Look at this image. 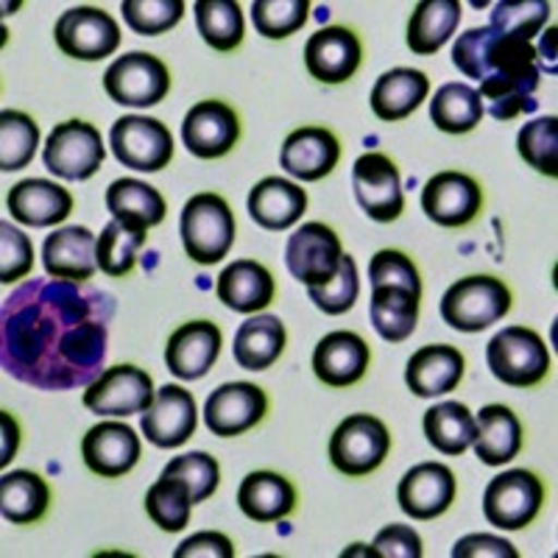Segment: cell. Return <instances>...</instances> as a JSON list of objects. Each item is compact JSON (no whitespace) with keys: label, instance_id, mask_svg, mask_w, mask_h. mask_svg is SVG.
Returning a JSON list of instances; mask_svg holds the SVG:
<instances>
[{"label":"cell","instance_id":"obj_1","mask_svg":"<svg viewBox=\"0 0 558 558\" xmlns=\"http://www.w3.org/2000/svg\"><path fill=\"white\" fill-rule=\"evenodd\" d=\"M114 299L89 282L28 279L3 299L0 361L39 391H70L101 377Z\"/></svg>","mask_w":558,"mask_h":558},{"label":"cell","instance_id":"obj_2","mask_svg":"<svg viewBox=\"0 0 558 558\" xmlns=\"http://www.w3.org/2000/svg\"><path fill=\"white\" fill-rule=\"evenodd\" d=\"M452 64L466 78L481 84L477 96L492 118L511 121L522 112H536L539 53L531 43L492 26L470 28L452 45Z\"/></svg>","mask_w":558,"mask_h":558},{"label":"cell","instance_id":"obj_3","mask_svg":"<svg viewBox=\"0 0 558 558\" xmlns=\"http://www.w3.org/2000/svg\"><path fill=\"white\" fill-rule=\"evenodd\" d=\"M184 252L198 266L221 263L235 243V216L216 193H198L182 209Z\"/></svg>","mask_w":558,"mask_h":558},{"label":"cell","instance_id":"obj_4","mask_svg":"<svg viewBox=\"0 0 558 558\" xmlns=\"http://www.w3.org/2000/svg\"><path fill=\"white\" fill-rule=\"evenodd\" d=\"M511 311V291L497 277H466L441 296V318L458 332H481Z\"/></svg>","mask_w":558,"mask_h":558},{"label":"cell","instance_id":"obj_5","mask_svg":"<svg viewBox=\"0 0 558 558\" xmlns=\"http://www.w3.org/2000/svg\"><path fill=\"white\" fill-rule=\"evenodd\" d=\"M492 375L511 388L539 386L550 372V352L539 332L527 327H506L486 347Z\"/></svg>","mask_w":558,"mask_h":558},{"label":"cell","instance_id":"obj_6","mask_svg":"<svg viewBox=\"0 0 558 558\" xmlns=\"http://www.w3.org/2000/svg\"><path fill=\"white\" fill-rule=\"evenodd\" d=\"M391 450L388 427L377 416L352 413L336 427L330 438V461L341 475L363 477L380 470Z\"/></svg>","mask_w":558,"mask_h":558},{"label":"cell","instance_id":"obj_7","mask_svg":"<svg viewBox=\"0 0 558 558\" xmlns=\"http://www.w3.org/2000/svg\"><path fill=\"white\" fill-rule=\"evenodd\" d=\"M104 140L93 123L64 121L48 134V143L43 148L45 168L59 179L68 182H84L96 177L104 166Z\"/></svg>","mask_w":558,"mask_h":558},{"label":"cell","instance_id":"obj_8","mask_svg":"<svg viewBox=\"0 0 558 558\" xmlns=\"http://www.w3.org/2000/svg\"><path fill=\"white\" fill-rule=\"evenodd\" d=\"M104 89L121 107H157L171 89V73L162 59L132 51L109 64L104 73Z\"/></svg>","mask_w":558,"mask_h":558},{"label":"cell","instance_id":"obj_9","mask_svg":"<svg viewBox=\"0 0 558 558\" xmlns=\"http://www.w3.org/2000/svg\"><path fill=\"white\" fill-rule=\"evenodd\" d=\"M109 146L114 159L123 168L143 173H157L168 168L173 159V137L166 123L157 118H143V114H126L114 121L109 132Z\"/></svg>","mask_w":558,"mask_h":558},{"label":"cell","instance_id":"obj_10","mask_svg":"<svg viewBox=\"0 0 558 558\" xmlns=\"http://www.w3.org/2000/svg\"><path fill=\"white\" fill-rule=\"evenodd\" d=\"M545 502V486L533 472L508 470L486 486L483 495V514L495 527L520 531L531 525Z\"/></svg>","mask_w":558,"mask_h":558},{"label":"cell","instance_id":"obj_11","mask_svg":"<svg viewBox=\"0 0 558 558\" xmlns=\"http://www.w3.org/2000/svg\"><path fill=\"white\" fill-rule=\"evenodd\" d=\"M57 45L64 57L82 59V62H98L118 51L121 45V28L104 9L76 7L62 12L53 28Z\"/></svg>","mask_w":558,"mask_h":558},{"label":"cell","instance_id":"obj_12","mask_svg":"<svg viewBox=\"0 0 558 558\" xmlns=\"http://www.w3.org/2000/svg\"><path fill=\"white\" fill-rule=\"evenodd\" d=\"M154 380L148 372L137 366L104 368L101 377L93 380L84 391V405L98 416H132L151 408Z\"/></svg>","mask_w":558,"mask_h":558},{"label":"cell","instance_id":"obj_13","mask_svg":"<svg viewBox=\"0 0 558 558\" xmlns=\"http://www.w3.org/2000/svg\"><path fill=\"white\" fill-rule=\"evenodd\" d=\"M352 187H355L357 204L372 221L391 223L405 209L400 171L386 154H363L352 168Z\"/></svg>","mask_w":558,"mask_h":558},{"label":"cell","instance_id":"obj_14","mask_svg":"<svg viewBox=\"0 0 558 558\" xmlns=\"http://www.w3.org/2000/svg\"><path fill=\"white\" fill-rule=\"evenodd\" d=\"M343 260L341 241L330 227L311 221L288 238L286 266L307 288L327 286Z\"/></svg>","mask_w":558,"mask_h":558},{"label":"cell","instance_id":"obj_15","mask_svg":"<svg viewBox=\"0 0 558 558\" xmlns=\"http://www.w3.org/2000/svg\"><path fill=\"white\" fill-rule=\"evenodd\" d=\"M268 411V397L254 383H227L207 397L204 422L209 433L221 438L241 436L260 425Z\"/></svg>","mask_w":558,"mask_h":558},{"label":"cell","instance_id":"obj_16","mask_svg":"<svg viewBox=\"0 0 558 558\" xmlns=\"http://www.w3.org/2000/svg\"><path fill=\"white\" fill-rule=\"evenodd\" d=\"M483 207L481 184L466 173L441 171L425 184L422 209L433 223L447 229L466 227L477 218Z\"/></svg>","mask_w":558,"mask_h":558},{"label":"cell","instance_id":"obj_17","mask_svg":"<svg viewBox=\"0 0 558 558\" xmlns=\"http://www.w3.org/2000/svg\"><path fill=\"white\" fill-rule=\"evenodd\" d=\"M458 483L450 466L436 461L416 463L413 470L405 472L397 488L400 508L411 520L427 522L436 520L456 502Z\"/></svg>","mask_w":558,"mask_h":558},{"label":"cell","instance_id":"obj_18","mask_svg":"<svg viewBox=\"0 0 558 558\" xmlns=\"http://www.w3.org/2000/svg\"><path fill=\"white\" fill-rule=\"evenodd\" d=\"M182 140L198 159L227 157L241 140V121L235 109L223 101H202L184 114Z\"/></svg>","mask_w":558,"mask_h":558},{"label":"cell","instance_id":"obj_19","mask_svg":"<svg viewBox=\"0 0 558 558\" xmlns=\"http://www.w3.org/2000/svg\"><path fill=\"white\" fill-rule=\"evenodd\" d=\"M196 400L182 386H162L154 397L151 408L143 413V433L154 447L173 450L182 447L196 433Z\"/></svg>","mask_w":558,"mask_h":558},{"label":"cell","instance_id":"obj_20","mask_svg":"<svg viewBox=\"0 0 558 558\" xmlns=\"http://www.w3.org/2000/svg\"><path fill=\"white\" fill-rule=\"evenodd\" d=\"M361 39L343 26L322 28L305 45L307 73L322 84L349 82L361 68Z\"/></svg>","mask_w":558,"mask_h":558},{"label":"cell","instance_id":"obj_21","mask_svg":"<svg viewBox=\"0 0 558 558\" xmlns=\"http://www.w3.org/2000/svg\"><path fill=\"white\" fill-rule=\"evenodd\" d=\"M341 159V143L336 134L324 126H302L291 132L279 151V166L286 168L293 179L302 182H318Z\"/></svg>","mask_w":558,"mask_h":558},{"label":"cell","instance_id":"obj_22","mask_svg":"<svg viewBox=\"0 0 558 558\" xmlns=\"http://www.w3.org/2000/svg\"><path fill=\"white\" fill-rule=\"evenodd\" d=\"M82 456L89 472L101 477H123L140 461V436L123 422H101L84 436Z\"/></svg>","mask_w":558,"mask_h":558},{"label":"cell","instance_id":"obj_23","mask_svg":"<svg viewBox=\"0 0 558 558\" xmlns=\"http://www.w3.org/2000/svg\"><path fill=\"white\" fill-rule=\"evenodd\" d=\"M221 352V330L213 322L182 324L166 347L168 372L179 380H202Z\"/></svg>","mask_w":558,"mask_h":558},{"label":"cell","instance_id":"obj_24","mask_svg":"<svg viewBox=\"0 0 558 558\" xmlns=\"http://www.w3.org/2000/svg\"><path fill=\"white\" fill-rule=\"evenodd\" d=\"M368 361H372V352L361 336L336 330L318 341L316 352H313V372L324 386L347 388L363 380Z\"/></svg>","mask_w":558,"mask_h":558},{"label":"cell","instance_id":"obj_25","mask_svg":"<svg viewBox=\"0 0 558 558\" xmlns=\"http://www.w3.org/2000/svg\"><path fill=\"white\" fill-rule=\"evenodd\" d=\"M98 238L87 227H64L43 243V266L48 277L87 282L96 274Z\"/></svg>","mask_w":558,"mask_h":558},{"label":"cell","instance_id":"obj_26","mask_svg":"<svg viewBox=\"0 0 558 558\" xmlns=\"http://www.w3.org/2000/svg\"><path fill=\"white\" fill-rule=\"evenodd\" d=\"M7 207L14 221L43 229L64 221L73 213V196L48 179H23L9 191Z\"/></svg>","mask_w":558,"mask_h":558},{"label":"cell","instance_id":"obj_27","mask_svg":"<svg viewBox=\"0 0 558 558\" xmlns=\"http://www.w3.org/2000/svg\"><path fill=\"white\" fill-rule=\"evenodd\" d=\"M463 380V355L450 343H433L413 352L405 368V383L416 397L430 400L456 391Z\"/></svg>","mask_w":558,"mask_h":558},{"label":"cell","instance_id":"obj_28","mask_svg":"<svg viewBox=\"0 0 558 558\" xmlns=\"http://www.w3.org/2000/svg\"><path fill=\"white\" fill-rule=\"evenodd\" d=\"M307 193L299 184L279 177H266L248 193V216L268 232H282L305 216Z\"/></svg>","mask_w":558,"mask_h":558},{"label":"cell","instance_id":"obj_29","mask_svg":"<svg viewBox=\"0 0 558 558\" xmlns=\"http://www.w3.org/2000/svg\"><path fill=\"white\" fill-rule=\"evenodd\" d=\"M274 277L257 260H235L218 277V299L229 311L257 313L274 302Z\"/></svg>","mask_w":558,"mask_h":558},{"label":"cell","instance_id":"obj_30","mask_svg":"<svg viewBox=\"0 0 558 558\" xmlns=\"http://www.w3.org/2000/svg\"><path fill=\"white\" fill-rule=\"evenodd\" d=\"M430 93V78L422 70L413 68H393L377 78L372 89V112L380 121H405L408 114L416 112V107Z\"/></svg>","mask_w":558,"mask_h":558},{"label":"cell","instance_id":"obj_31","mask_svg":"<svg viewBox=\"0 0 558 558\" xmlns=\"http://www.w3.org/2000/svg\"><path fill=\"white\" fill-rule=\"evenodd\" d=\"M475 456L486 466L514 461L522 450V425L506 405H486L475 422Z\"/></svg>","mask_w":558,"mask_h":558},{"label":"cell","instance_id":"obj_32","mask_svg":"<svg viewBox=\"0 0 558 558\" xmlns=\"http://www.w3.org/2000/svg\"><path fill=\"white\" fill-rule=\"evenodd\" d=\"M238 506L254 522H279L296 508V488L277 472H252L238 488Z\"/></svg>","mask_w":558,"mask_h":558},{"label":"cell","instance_id":"obj_33","mask_svg":"<svg viewBox=\"0 0 558 558\" xmlns=\"http://www.w3.org/2000/svg\"><path fill=\"white\" fill-rule=\"evenodd\" d=\"M461 23V3L456 0H422L408 23V48L416 57H433L447 45Z\"/></svg>","mask_w":558,"mask_h":558},{"label":"cell","instance_id":"obj_34","mask_svg":"<svg viewBox=\"0 0 558 558\" xmlns=\"http://www.w3.org/2000/svg\"><path fill=\"white\" fill-rule=\"evenodd\" d=\"M418 299L422 293L405 286H375L372 288V324L377 336L388 343H400L416 330Z\"/></svg>","mask_w":558,"mask_h":558},{"label":"cell","instance_id":"obj_35","mask_svg":"<svg viewBox=\"0 0 558 558\" xmlns=\"http://www.w3.org/2000/svg\"><path fill=\"white\" fill-rule=\"evenodd\" d=\"M286 341V324L277 316H254L238 327L232 355L246 372H263L282 355Z\"/></svg>","mask_w":558,"mask_h":558},{"label":"cell","instance_id":"obj_36","mask_svg":"<svg viewBox=\"0 0 558 558\" xmlns=\"http://www.w3.org/2000/svg\"><path fill=\"white\" fill-rule=\"evenodd\" d=\"M51 506V488L28 470L0 477V511L12 525H34Z\"/></svg>","mask_w":558,"mask_h":558},{"label":"cell","instance_id":"obj_37","mask_svg":"<svg viewBox=\"0 0 558 558\" xmlns=\"http://www.w3.org/2000/svg\"><path fill=\"white\" fill-rule=\"evenodd\" d=\"M107 209L118 221L146 229L166 221V198L159 196L157 187L140 179H114L107 191Z\"/></svg>","mask_w":558,"mask_h":558},{"label":"cell","instance_id":"obj_38","mask_svg":"<svg viewBox=\"0 0 558 558\" xmlns=\"http://www.w3.org/2000/svg\"><path fill=\"white\" fill-rule=\"evenodd\" d=\"M425 436L441 456H463L475 441V416L461 402L433 405L422 418Z\"/></svg>","mask_w":558,"mask_h":558},{"label":"cell","instance_id":"obj_39","mask_svg":"<svg viewBox=\"0 0 558 558\" xmlns=\"http://www.w3.org/2000/svg\"><path fill=\"white\" fill-rule=\"evenodd\" d=\"M483 101L477 96V89L470 84L450 82L445 87L436 89V96L430 101V118L436 129L447 134H466L481 123L483 118Z\"/></svg>","mask_w":558,"mask_h":558},{"label":"cell","instance_id":"obj_40","mask_svg":"<svg viewBox=\"0 0 558 558\" xmlns=\"http://www.w3.org/2000/svg\"><path fill=\"white\" fill-rule=\"evenodd\" d=\"M146 227H137V223L126 221H112L104 227L101 238H98L96 246V260L107 277H126L132 274L134 263H137V252L146 246Z\"/></svg>","mask_w":558,"mask_h":558},{"label":"cell","instance_id":"obj_41","mask_svg":"<svg viewBox=\"0 0 558 558\" xmlns=\"http://www.w3.org/2000/svg\"><path fill=\"white\" fill-rule=\"evenodd\" d=\"M196 26L204 43L221 53L243 43V14L235 0H198Z\"/></svg>","mask_w":558,"mask_h":558},{"label":"cell","instance_id":"obj_42","mask_svg":"<svg viewBox=\"0 0 558 558\" xmlns=\"http://www.w3.org/2000/svg\"><path fill=\"white\" fill-rule=\"evenodd\" d=\"M39 146V126L26 112H0V171H20L34 159Z\"/></svg>","mask_w":558,"mask_h":558},{"label":"cell","instance_id":"obj_43","mask_svg":"<svg viewBox=\"0 0 558 558\" xmlns=\"http://www.w3.org/2000/svg\"><path fill=\"white\" fill-rule=\"evenodd\" d=\"M191 488L179 477H162L148 488L146 495V514L151 517L154 525L162 531L177 533L191 522Z\"/></svg>","mask_w":558,"mask_h":558},{"label":"cell","instance_id":"obj_44","mask_svg":"<svg viewBox=\"0 0 558 558\" xmlns=\"http://www.w3.org/2000/svg\"><path fill=\"white\" fill-rule=\"evenodd\" d=\"M307 0H254L252 20L257 34L266 39H282L296 34L307 23Z\"/></svg>","mask_w":558,"mask_h":558},{"label":"cell","instance_id":"obj_45","mask_svg":"<svg viewBox=\"0 0 558 558\" xmlns=\"http://www.w3.org/2000/svg\"><path fill=\"white\" fill-rule=\"evenodd\" d=\"M547 20H550V3H545V0H517V3L502 0L492 12L488 26L495 32L511 34V37L531 43L547 26Z\"/></svg>","mask_w":558,"mask_h":558},{"label":"cell","instance_id":"obj_46","mask_svg":"<svg viewBox=\"0 0 558 558\" xmlns=\"http://www.w3.org/2000/svg\"><path fill=\"white\" fill-rule=\"evenodd\" d=\"M522 159L539 173L556 177L558 173V121L556 118H539L520 129L517 137Z\"/></svg>","mask_w":558,"mask_h":558},{"label":"cell","instance_id":"obj_47","mask_svg":"<svg viewBox=\"0 0 558 558\" xmlns=\"http://www.w3.org/2000/svg\"><path fill=\"white\" fill-rule=\"evenodd\" d=\"M126 26L140 37H157L177 26L184 14L182 0H126L121 7Z\"/></svg>","mask_w":558,"mask_h":558},{"label":"cell","instance_id":"obj_48","mask_svg":"<svg viewBox=\"0 0 558 558\" xmlns=\"http://www.w3.org/2000/svg\"><path fill=\"white\" fill-rule=\"evenodd\" d=\"M357 293H361V277H357V266L349 254H343L341 268L327 286L307 288V296H311L313 305L327 313V316H341V313L352 311V305L357 302Z\"/></svg>","mask_w":558,"mask_h":558},{"label":"cell","instance_id":"obj_49","mask_svg":"<svg viewBox=\"0 0 558 558\" xmlns=\"http://www.w3.org/2000/svg\"><path fill=\"white\" fill-rule=\"evenodd\" d=\"M162 477H179L191 488V500L204 502L207 497L216 495L218 481H221V470L218 461L207 452H191V456H179L162 470Z\"/></svg>","mask_w":558,"mask_h":558},{"label":"cell","instance_id":"obj_50","mask_svg":"<svg viewBox=\"0 0 558 558\" xmlns=\"http://www.w3.org/2000/svg\"><path fill=\"white\" fill-rule=\"evenodd\" d=\"M34 266V246L26 232L9 221L0 223V282L12 286L26 277Z\"/></svg>","mask_w":558,"mask_h":558},{"label":"cell","instance_id":"obj_51","mask_svg":"<svg viewBox=\"0 0 558 558\" xmlns=\"http://www.w3.org/2000/svg\"><path fill=\"white\" fill-rule=\"evenodd\" d=\"M368 279H372V288L375 286H405L411 291L422 293V279H418L416 266L411 263V257L397 248H383L372 257L368 263Z\"/></svg>","mask_w":558,"mask_h":558},{"label":"cell","instance_id":"obj_52","mask_svg":"<svg viewBox=\"0 0 558 558\" xmlns=\"http://www.w3.org/2000/svg\"><path fill=\"white\" fill-rule=\"evenodd\" d=\"M368 556L377 558H418L422 556V539L411 525H388L375 536Z\"/></svg>","mask_w":558,"mask_h":558},{"label":"cell","instance_id":"obj_53","mask_svg":"<svg viewBox=\"0 0 558 558\" xmlns=\"http://www.w3.org/2000/svg\"><path fill=\"white\" fill-rule=\"evenodd\" d=\"M477 556H495V558H517V550L511 542L492 536V533H472L463 536L452 547V558H477Z\"/></svg>","mask_w":558,"mask_h":558},{"label":"cell","instance_id":"obj_54","mask_svg":"<svg viewBox=\"0 0 558 558\" xmlns=\"http://www.w3.org/2000/svg\"><path fill=\"white\" fill-rule=\"evenodd\" d=\"M177 558H232L235 556V547L232 542L223 536V533L216 531H204L191 536V539H184L182 545L177 547L173 553Z\"/></svg>","mask_w":558,"mask_h":558},{"label":"cell","instance_id":"obj_55","mask_svg":"<svg viewBox=\"0 0 558 558\" xmlns=\"http://www.w3.org/2000/svg\"><path fill=\"white\" fill-rule=\"evenodd\" d=\"M0 422H3V436H7L3 438V458H0V463L7 466L9 458L17 452V425H14V418L9 416V413H3V416H0Z\"/></svg>","mask_w":558,"mask_h":558}]
</instances>
